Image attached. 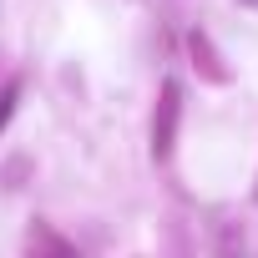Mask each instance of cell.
Segmentation results:
<instances>
[{
    "label": "cell",
    "mask_w": 258,
    "mask_h": 258,
    "mask_svg": "<svg viewBox=\"0 0 258 258\" xmlns=\"http://www.w3.org/2000/svg\"><path fill=\"white\" fill-rule=\"evenodd\" d=\"M11 106H16V86H11L6 96H0V126H6V116H11Z\"/></svg>",
    "instance_id": "6da1fadb"
}]
</instances>
